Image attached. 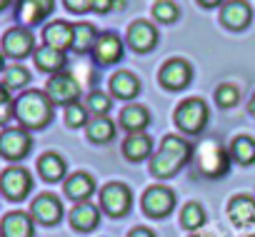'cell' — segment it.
<instances>
[{"label": "cell", "mask_w": 255, "mask_h": 237, "mask_svg": "<svg viewBox=\"0 0 255 237\" xmlns=\"http://www.w3.org/2000/svg\"><path fill=\"white\" fill-rule=\"evenodd\" d=\"M43 40L45 45L65 53L68 48H73V25L65 20H53L43 28Z\"/></svg>", "instance_id": "cell-18"}, {"label": "cell", "mask_w": 255, "mask_h": 237, "mask_svg": "<svg viewBox=\"0 0 255 237\" xmlns=\"http://www.w3.org/2000/svg\"><path fill=\"white\" fill-rule=\"evenodd\" d=\"M248 110H250V115H253V117H255V95H253V97H250V105H248Z\"/></svg>", "instance_id": "cell-41"}, {"label": "cell", "mask_w": 255, "mask_h": 237, "mask_svg": "<svg viewBox=\"0 0 255 237\" xmlns=\"http://www.w3.org/2000/svg\"><path fill=\"white\" fill-rule=\"evenodd\" d=\"M205 123H208V105L200 97H188V100H183L178 105V110H175V125L183 133L198 135V133H203Z\"/></svg>", "instance_id": "cell-3"}, {"label": "cell", "mask_w": 255, "mask_h": 237, "mask_svg": "<svg viewBox=\"0 0 255 237\" xmlns=\"http://www.w3.org/2000/svg\"><path fill=\"white\" fill-rule=\"evenodd\" d=\"M130 205H133V192L123 182H108L100 190V207L115 220H120L130 212Z\"/></svg>", "instance_id": "cell-5"}, {"label": "cell", "mask_w": 255, "mask_h": 237, "mask_svg": "<svg viewBox=\"0 0 255 237\" xmlns=\"http://www.w3.org/2000/svg\"><path fill=\"white\" fill-rule=\"evenodd\" d=\"M33 60H35L38 70L50 73V75L63 73V68H65V63H68L65 53H63V50H55V48H50V45H40V48L33 53Z\"/></svg>", "instance_id": "cell-21"}, {"label": "cell", "mask_w": 255, "mask_h": 237, "mask_svg": "<svg viewBox=\"0 0 255 237\" xmlns=\"http://www.w3.org/2000/svg\"><path fill=\"white\" fill-rule=\"evenodd\" d=\"M230 158L238 165H253L255 162V140L248 138V135L235 138L233 145H230Z\"/></svg>", "instance_id": "cell-29"}, {"label": "cell", "mask_w": 255, "mask_h": 237, "mask_svg": "<svg viewBox=\"0 0 255 237\" xmlns=\"http://www.w3.org/2000/svg\"><path fill=\"white\" fill-rule=\"evenodd\" d=\"M45 92L48 97L53 100V105H73L78 102V95H80V82L70 75V73H55L48 85H45Z\"/></svg>", "instance_id": "cell-7"}, {"label": "cell", "mask_w": 255, "mask_h": 237, "mask_svg": "<svg viewBox=\"0 0 255 237\" xmlns=\"http://www.w3.org/2000/svg\"><path fill=\"white\" fill-rule=\"evenodd\" d=\"M55 8V0H18L15 3V20L25 28L43 23Z\"/></svg>", "instance_id": "cell-12"}, {"label": "cell", "mask_w": 255, "mask_h": 237, "mask_svg": "<svg viewBox=\"0 0 255 237\" xmlns=\"http://www.w3.org/2000/svg\"><path fill=\"white\" fill-rule=\"evenodd\" d=\"M33 148V138L25 128H8L0 133V155L5 160H23Z\"/></svg>", "instance_id": "cell-6"}, {"label": "cell", "mask_w": 255, "mask_h": 237, "mask_svg": "<svg viewBox=\"0 0 255 237\" xmlns=\"http://www.w3.org/2000/svg\"><path fill=\"white\" fill-rule=\"evenodd\" d=\"M120 0H93V10L95 13H110L113 8H120Z\"/></svg>", "instance_id": "cell-38"}, {"label": "cell", "mask_w": 255, "mask_h": 237, "mask_svg": "<svg viewBox=\"0 0 255 237\" xmlns=\"http://www.w3.org/2000/svg\"><path fill=\"white\" fill-rule=\"evenodd\" d=\"M93 192H95V180L88 172H75L65 180V195L75 202H88Z\"/></svg>", "instance_id": "cell-24"}, {"label": "cell", "mask_w": 255, "mask_h": 237, "mask_svg": "<svg viewBox=\"0 0 255 237\" xmlns=\"http://www.w3.org/2000/svg\"><path fill=\"white\" fill-rule=\"evenodd\" d=\"M128 237H155V232L148 230V227H135V230H130V235H128Z\"/></svg>", "instance_id": "cell-39"}, {"label": "cell", "mask_w": 255, "mask_h": 237, "mask_svg": "<svg viewBox=\"0 0 255 237\" xmlns=\"http://www.w3.org/2000/svg\"><path fill=\"white\" fill-rule=\"evenodd\" d=\"M85 107H88V110H90V115H95V117L108 115V112H110V107H113V97H110V95H105V92H100V90H93V92L88 95Z\"/></svg>", "instance_id": "cell-32"}, {"label": "cell", "mask_w": 255, "mask_h": 237, "mask_svg": "<svg viewBox=\"0 0 255 237\" xmlns=\"http://www.w3.org/2000/svg\"><path fill=\"white\" fill-rule=\"evenodd\" d=\"M90 110L85 107V105H80V102H73V105H68L65 107V123L70 125V128H83V125H88L90 123Z\"/></svg>", "instance_id": "cell-33"}, {"label": "cell", "mask_w": 255, "mask_h": 237, "mask_svg": "<svg viewBox=\"0 0 255 237\" xmlns=\"http://www.w3.org/2000/svg\"><path fill=\"white\" fill-rule=\"evenodd\" d=\"M150 125V112L143 105H128L120 112V128H125L128 133H143Z\"/></svg>", "instance_id": "cell-25"}, {"label": "cell", "mask_w": 255, "mask_h": 237, "mask_svg": "<svg viewBox=\"0 0 255 237\" xmlns=\"http://www.w3.org/2000/svg\"><path fill=\"white\" fill-rule=\"evenodd\" d=\"M198 3H200L203 8H218V5L223 3V0H198Z\"/></svg>", "instance_id": "cell-40"}, {"label": "cell", "mask_w": 255, "mask_h": 237, "mask_svg": "<svg viewBox=\"0 0 255 237\" xmlns=\"http://www.w3.org/2000/svg\"><path fill=\"white\" fill-rule=\"evenodd\" d=\"M30 215H33V220H38L40 225H58L60 222V217H63V202L55 197V195H50V192H45V195H38L35 200H33V205H30Z\"/></svg>", "instance_id": "cell-13"}, {"label": "cell", "mask_w": 255, "mask_h": 237, "mask_svg": "<svg viewBox=\"0 0 255 237\" xmlns=\"http://www.w3.org/2000/svg\"><path fill=\"white\" fill-rule=\"evenodd\" d=\"M33 215L28 212H8L0 222V237H33L35 235V225H33Z\"/></svg>", "instance_id": "cell-16"}, {"label": "cell", "mask_w": 255, "mask_h": 237, "mask_svg": "<svg viewBox=\"0 0 255 237\" xmlns=\"http://www.w3.org/2000/svg\"><path fill=\"white\" fill-rule=\"evenodd\" d=\"M128 45H130L135 53H148L158 45V30L153 23L148 20H135L130 28H128Z\"/></svg>", "instance_id": "cell-15"}, {"label": "cell", "mask_w": 255, "mask_h": 237, "mask_svg": "<svg viewBox=\"0 0 255 237\" xmlns=\"http://www.w3.org/2000/svg\"><path fill=\"white\" fill-rule=\"evenodd\" d=\"M70 13H88L93 10V0H63Z\"/></svg>", "instance_id": "cell-37"}, {"label": "cell", "mask_w": 255, "mask_h": 237, "mask_svg": "<svg viewBox=\"0 0 255 237\" xmlns=\"http://www.w3.org/2000/svg\"><path fill=\"white\" fill-rule=\"evenodd\" d=\"M180 222H183L185 230H198V227H203V225H205V210H203V205L188 202V205L183 207V212H180Z\"/></svg>", "instance_id": "cell-30"}, {"label": "cell", "mask_w": 255, "mask_h": 237, "mask_svg": "<svg viewBox=\"0 0 255 237\" xmlns=\"http://www.w3.org/2000/svg\"><path fill=\"white\" fill-rule=\"evenodd\" d=\"M98 38H100V35H98V30H95L93 23H75V25H73V50L88 53V50L95 48Z\"/></svg>", "instance_id": "cell-27"}, {"label": "cell", "mask_w": 255, "mask_h": 237, "mask_svg": "<svg viewBox=\"0 0 255 237\" xmlns=\"http://www.w3.org/2000/svg\"><path fill=\"white\" fill-rule=\"evenodd\" d=\"M10 117H15V100H13L10 90L0 82V125H5Z\"/></svg>", "instance_id": "cell-34"}, {"label": "cell", "mask_w": 255, "mask_h": 237, "mask_svg": "<svg viewBox=\"0 0 255 237\" xmlns=\"http://www.w3.org/2000/svg\"><path fill=\"white\" fill-rule=\"evenodd\" d=\"M228 215L230 222L235 227H248L255 222V200L250 195H235L228 205Z\"/></svg>", "instance_id": "cell-19"}, {"label": "cell", "mask_w": 255, "mask_h": 237, "mask_svg": "<svg viewBox=\"0 0 255 237\" xmlns=\"http://www.w3.org/2000/svg\"><path fill=\"white\" fill-rule=\"evenodd\" d=\"M158 80H160V85L165 90H183L193 80V65L188 60H183V58H173V60H168L160 68Z\"/></svg>", "instance_id": "cell-9"}, {"label": "cell", "mask_w": 255, "mask_h": 237, "mask_svg": "<svg viewBox=\"0 0 255 237\" xmlns=\"http://www.w3.org/2000/svg\"><path fill=\"white\" fill-rule=\"evenodd\" d=\"M30 53H35V38L28 28H10L3 35V55L13 60H23Z\"/></svg>", "instance_id": "cell-11"}, {"label": "cell", "mask_w": 255, "mask_h": 237, "mask_svg": "<svg viewBox=\"0 0 255 237\" xmlns=\"http://www.w3.org/2000/svg\"><path fill=\"white\" fill-rule=\"evenodd\" d=\"M98 222H100V210L93 202H78L70 210V225L78 232H90L98 227Z\"/></svg>", "instance_id": "cell-22"}, {"label": "cell", "mask_w": 255, "mask_h": 237, "mask_svg": "<svg viewBox=\"0 0 255 237\" xmlns=\"http://www.w3.org/2000/svg\"><path fill=\"white\" fill-rule=\"evenodd\" d=\"M93 58L98 65H113L123 58V43L115 33H103L93 48Z\"/></svg>", "instance_id": "cell-17"}, {"label": "cell", "mask_w": 255, "mask_h": 237, "mask_svg": "<svg viewBox=\"0 0 255 237\" xmlns=\"http://www.w3.org/2000/svg\"><path fill=\"white\" fill-rule=\"evenodd\" d=\"M10 3H13V0H0V10H5Z\"/></svg>", "instance_id": "cell-43"}, {"label": "cell", "mask_w": 255, "mask_h": 237, "mask_svg": "<svg viewBox=\"0 0 255 237\" xmlns=\"http://www.w3.org/2000/svg\"><path fill=\"white\" fill-rule=\"evenodd\" d=\"M193 155V145L180 135H165L160 143V150L150 158V175L158 180L173 177Z\"/></svg>", "instance_id": "cell-1"}, {"label": "cell", "mask_w": 255, "mask_h": 237, "mask_svg": "<svg viewBox=\"0 0 255 237\" xmlns=\"http://www.w3.org/2000/svg\"><path fill=\"white\" fill-rule=\"evenodd\" d=\"M38 172L43 175V180L58 182V180L65 177V160H63L58 153H45V155L38 160Z\"/></svg>", "instance_id": "cell-26"}, {"label": "cell", "mask_w": 255, "mask_h": 237, "mask_svg": "<svg viewBox=\"0 0 255 237\" xmlns=\"http://www.w3.org/2000/svg\"><path fill=\"white\" fill-rule=\"evenodd\" d=\"M173 207H175V192L170 187L153 185V187L145 190V195H143V210H145L148 217H155V220L158 217H165V215L173 212Z\"/></svg>", "instance_id": "cell-10"}, {"label": "cell", "mask_w": 255, "mask_h": 237, "mask_svg": "<svg viewBox=\"0 0 255 237\" xmlns=\"http://www.w3.org/2000/svg\"><path fill=\"white\" fill-rule=\"evenodd\" d=\"M30 82V73L25 70V68H20V65H10L8 70H5V75H3V85L8 87V90H20V87H25Z\"/></svg>", "instance_id": "cell-31"}, {"label": "cell", "mask_w": 255, "mask_h": 237, "mask_svg": "<svg viewBox=\"0 0 255 237\" xmlns=\"http://www.w3.org/2000/svg\"><path fill=\"white\" fill-rule=\"evenodd\" d=\"M215 100H218V105L220 107H233V105H238V100H240V90L235 87V85H218V90H215Z\"/></svg>", "instance_id": "cell-36"}, {"label": "cell", "mask_w": 255, "mask_h": 237, "mask_svg": "<svg viewBox=\"0 0 255 237\" xmlns=\"http://www.w3.org/2000/svg\"><path fill=\"white\" fill-rule=\"evenodd\" d=\"M30 190H33V177L23 167H8L3 175H0V192L13 202L25 200Z\"/></svg>", "instance_id": "cell-8"}, {"label": "cell", "mask_w": 255, "mask_h": 237, "mask_svg": "<svg viewBox=\"0 0 255 237\" xmlns=\"http://www.w3.org/2000/svg\"><path fill=\"white\" fill-rule=\"evenodd\" d=\"M85 130H88V138L93 143H110L113 135H115V123L110 120V117L100 115V117H93V120L85 125Z\"/></svg>", "instance_id": "cell-28"}, {"label": "cell", "mask_w": 255, "mask_h": 237, "mask_svg": "<svg viewBox=\"0 0 255 237\" xmlns=\"http://www.w3.org/2000/svg\"><path fill=\"white\" fill-rule=\"evenodd\" d=\"M253 20V8L245 0H228L220 10V23L230 30H245Z\"/></svg>", "instance_id": "cell-14"}, {"label": "cell", "mask_w": 255, "mask_h": 237, "mask_svg": "<svg viewBox=\"0 0 255 237\" xmlns=\"http://www.w3.org/2000/svg\"><path fill=\"white\" fill-rule=\"evenodd\" d=\"M15 117L23 128L40 130L53 120V100L48 97V92L28 90L15 100Z\"/></svg>", "instance_id": "cell-2"}, {"label": "cell", "mask_w": 255, "mask_h": 237, "mask_svg": "<svg viewBox=\"0 0 255 237\" xmlns=\"http://www.w3.org/2000/svg\"><path fill=\"white\" fill-rule=\"evenodd\" d=\"M153 15L160 23H173V20H178L180 10H178V5L173 3V0H158V3L153 5Z\"/></svg>", "instance_id": "cell-35"}, {"label": "cell", "mask_w": 255, "mask_h": 237, "mask_svg": "<svg viewBox=\"0 0 255 237\" xmlns=\"http://www.w3.org/2000/svg\"><path fill=\"white\" fill-rule=\"evenodd\" d=\"M123 155L130 162H140L153 155V140L145 133H130L123 143Z\"/></svg>", "instance_id": "cell-20"}, {"label": "cell", "mask_w": 255, "mask_h": 237, "mask_svg": "<svg viewBox=\"0 0 255 237\" xmlns=\"http://www.w3.org/2000/svg\"><path fill=\"white\" fill-rule=\"evenodd\" d=\"M190 237H210V235H190Z\"/></svg>", "instance_id": "cell-44"}, {"label": "cell", "mask_w": 255, "mask_h": 237, "mask_svg": "<svg viewBox=\"0 0 255 237\" xmlns=\"http://www.w3.org/2000/svg\"><path fill=\"white\" fill-rule=\"evenodd\" d=\"M228 155L230 153H225L223 145L215 143V140L200 143V148H198V167H200V172L208 175V177H223L228 172V167H230V158Z\"/></svg>", "instance_id": "cell-4"}, {"label": "cell", "mask_w": 255, "mask_h": 237, "mask_svg": "<svg viewBox=\"0 0 255 237\" xmlns=\"http://www.w3.org/2000/svg\"><path fill=\"white\" fill-rule=\"evenodd\" d=\"M0 73H5V55L0 53Z\"/></svg>", "instance_id": "cell-42"}, {"label": "cell", "mask_w": 255, "mask_h": 237, "mask_svg": "<svg viewBox=\"0 0 255 237\" xmlns=\"http://www.w3.org/2000/svg\"><path fill=\"white\" fill-rule=\"evenodd\" d=\"M110 92L118 97V100H130L140 92V80L133 75V73H128V70H120L110 78Z\"/></svg>", "instance_id": "cell-23"}]
</instances>
